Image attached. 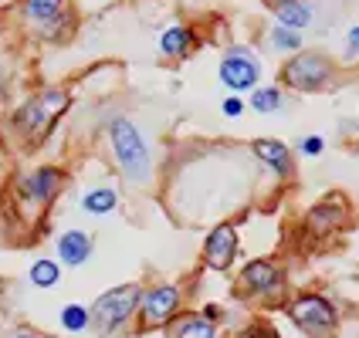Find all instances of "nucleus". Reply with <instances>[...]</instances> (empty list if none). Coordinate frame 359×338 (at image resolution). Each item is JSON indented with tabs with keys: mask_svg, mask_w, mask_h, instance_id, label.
Segmentation results:
<instances>
[{
	"mask_svg": "<svg viewBox=\"0 0 359 338\" xmlns=\"http://www.w3.org/2000/svg\"><path fill=\"white\" fill-rule=\"evenodd\" d=\"M105 142H109V156L116 162L119 176L129 186L142 190L153 183V149L129 115H112L105 122Z\"/></svg>",
	"mask_w": 359,
	"mask_h": 338,
	"instance_id": "1",
	"label": "nucleus"
},
{
	"mask_svg": "<svg viewBox=\"0 0 359 338\" xmlns=\"http://www.w3.org/2000/svg\"><path fill=\"white\" fill-rule=\"evenodd\" d=\"M72 108V92L61 88V85H48L34 95L20 101L11 115V129L18 132L24 142L31 146H41V142L51 136V129L58 125V119Z\"/></svg>",
	"mask_w": 359,
	"mask_h": 338,
	"instance_id": "2",
	"label": "nucleus"
},
{
	"mask_svg": "<svg viewBox=\"0 0 359 338\" xmlns=\"http://www.w3.org/2000/svg\"><path fill=\"white\" fill-rule=\"evenodd\" d=\"M140 295H142L140 281H122V284L105 288L99 298L88 304L92 332L99 338H116L126 328H133L136 325V311H140Z\"/></svg>",
	"mask_w": 359,
	"mask_h": 338,
	"instance_id": "3",
	"label": "nucleus"
},
{
	"mask_svg": "<svg viewBox=\"0 0 359 338\" xmlns=\"http://www.w3.org/2000/svg\"><path fill=\"white\" fill-rule=\"evenodd\" d=\"M65 183H68V173L61 166H51V162L34 166L14 179V203L24 217H41L61 197Z\"/></svg>",
	"mask_w": 359,
	"mask_h": 338,
	"instance_id": "4",
	"label": "nucleus"
},
{
	"mask_svg": "<svg viewBox=\"0 0 359 338\" xmlns=\"http://www.w3.org/2000/svg\"><path fill=\"white\" fill-rule=\"evenodd\" d=\"M187 311V291L177 281H156V284H142L140 311H136V332H163L173 318Z\"/></svg>",
	"mask_w": 359,
	"mask_h": 338,
	"instance_id": "5",
	"label": "nucleus"
},
{
	"mask_svg": "<svg viewBox=\"0 0 359 338\" xmlns=\"http://www.w3.org/2000/svg\"><path fill=\"white\" fill-rule=\"evenodd\" d=\"M288 315H292V321H295L309 338H332V332L339 328V311H336V304L325 301L322 295H316V291L292 298Z\"/></svg>",
	"mask_w": 359,
	"mask_h": 338,
	"instance_id": "6",
	"label": "nucleus"
},
{
	"mask_svg": "<svg viewBox=\"0 0 359 338\" xmlns=\"http://www.w3.org/2000/svg\"><path fill=\"white\" fill-rule=\"evenodd\" d=\"M332 75H336V68L322 51H299L281 68V81L295 92H322L332 81Z\"/></svg>",
	"mask_w": 359,
	"mask_h": 338,
	"instance_id": "7",
	"label": "nucleus"
},
{
	"mask_svg": "<svg viewBox=\"0 0 359 338\" xmlns=\"http://www.w3.org/2000/svg\"><path fill=\"white\" fill-rule=\"evenodd\" d=\"M241 258V234L238 227L231 223V220H224V223H214L210 230H207V237L200 244V264L207 267V271H214V274H227Z\"/></svg>",
	"mask_w": 359,
	"mask_h": 338,
	"instance_id": "8",
	"label": "nucleus"
},
{
	"mask_svg": "<svg viewBox=\"0 0 359 338\" xmlns=\"http://www.w3.org/2000/svg\"><path fill=\"white\" fill-rule=\"evenodd\" d=\"M217 78H220V85H224L231 95L251 92V88H258V81H261V61L255 58V51H251V48H244V44H231V48L224 51L220 64H217Z\"/></svg>",
	"mask_w": 359,
	"mask_h": 338,
	"instance_id": "9",
	"label": "nucleus"
},
{
	"mask_svg": "<svg viewBox=\"0 0 359 338\" xmlns=\"http://www.w3.org/2000/svg\"><path fill=\"white\" fill-rule=\"evenodd\" d=\"M238 291L248 295V298H261V301L275 298L281 291V267L268 258L248 260L238 274Z\"/></svg>",
	"mask_w": 359,
	"mask_h": 338,
	"instance_id": "10",
	"label": "nucleus"
},
{
	"mask_svg": "<svg viewBox=\"0 0 359 338\" xmlns=\"http://www.w3.org/2000/svg\"><path fill=\"white\" fill-rule=\"evenodd\" d=\"M92 254H95V237L88 230H81V227H68V230H61L55 237V260L61 267L79 271V267H85L92 260Z\"/></svg>",
	"mask_w": 359,
	"mask_h": 338,
	"instance_id": "11",
	"label": "nucleus"
},
{
	"mask_svg": "<svg viewBox=\"0 0 359 338\" xmlns=\"http://www.w3.org/2000/svg\"><path fill=\"white\" fill-rule=\"evenodd\" d=\"M194 48H197V31H194L190 24H170L160 38H156V51H160L166 61L190 58Z\"/></svg>",
	"mask_w": 359,
	"mask_h": 338,
	"instance_id": "12",
	"label": "nucleus"
},
{
	"mask_svg": "<svg viewBox=\"0 0 359 338\" xmlns=\"http://www.w3.org/2000/svg\"><path fill=\"white\" fill-rule=\"evenodd\" d=\"M119 190L116 186H88L85 193L79 197V210L85 213V217H112L116 210H119Z\"/></svg>",
	"mask_w": 359,
	"mask_h": 338,
	"instance_id": "13",
	"label": "nucleus"
},
{
	"mask_svg": "<svg viewBox=\"0 0 359 338\" xmlns=\"http://www.w3.org/2000/svg\"><path fill=\"white\" fill-rule=\"evenodd\" d=\"M163 332H166V338H220V325L207 321L200 311H183Z\"/></svg>",
	"mask_w": 359,
	"mask_h": 338,
	"instance_id": "14",
	"label": "nucleus"
},
{
	"mask_svg": "<svg viewBox=\"0 0 359 338\" xmlns=\"http://www.w3.org/2000/svg\"><path fill=\"white\" fill-rule=\"evenodd\" d=\"M251 153L258 156L275 176H281V179H288L292 176V149L285 146V142H278V139H255L251 142Z\"/></svg>",
	"mask_w": 359,
	"mask_h": 338,
	"instance_id": "15",
	"label": "nucleus"
},
{
	"mask_svg": "<svg viewBox=\"0 0 359 338\" xmlns=\"http://www.w3.org/2000/svg\"><path fill=\"white\" fill-rule=\"evenodd\" d=\"M65 7H68V0H20V17L38 31L44 24H51L55 17H61Z\"/></svg>",
	"mask_w": 359,
	"mask_h": 338,
	"instance_id": "16",
	"label": "nucleus"
},
{
	"mask_svg": "<svg viewBox=\"0 0 359 338\" xmlns=\"http://www.w3.org/2000/svg\"><path fill=\"white\" fill-rule=\"evenodd\" d=\"M61 274H65V267L55 258H34L27 267V284L38 291H55L61 284Z\"/></svg>",
	"mask_w": 359,
	"mask_h": 338,
	"instance_id": "17",
	"label": "nucleus"
},
{
	"mask_svg": "<svg viewBox=\"0 0 359 338\" xmlns=\"http://www.w3.org/2000/svg\"><path fill=\"white\" fill-rule=\"evenodd\" d=\"M58 325L65 335H85V332H92V311H88V304H81V301H68V304H61L58 311Z\"/></svg>",
	"mask_w": 359,
	"mask_h": 338,
	"instance_id": "18",
	"label": "nucleus"
},
{
	"mask_svg": "<svg viewBox=\"0 0 359 338\" xmlns=\"http://www.w3.org/2000/svg\"><path fill=\"white\" fill-rule=\"evenodd\" d=\"M271 10H275L281 27H288V31H302L312 24V7L305 0H278Z\"/></svg>",
	"mask_w": 359,
	"mask_h": 338,
	"instance_id": "19",
	"label": "nucleus"
},
{
	"mask_svg": "<svg viewBox=\"0 0 359 338\" xmlns=\"http://www.w3.org/2000/svg\"><path fill=\"white\" fill-rule=\"evenodd\" d=\"M75 24H79L75 10H68V7H65V14H61V17H55L51 24L38 27V38L44 41V44H65V41L75 34Z\"/></svg>",
	"mask_w": 359,
	"mask_h": 338,
	"instance_id": "20",
	"label": "nucleus"
},
{
	"mask_svg": "<svg viewBox=\"0 0 359 338\" xmlns=\"http://www.w3.org/2000/svg\"><path fill=\"white\" fill-rule=\"evenodd\" d=\"M281 101H285V95H281V88H275V85H258V88H251V108L258 112V115H268V112H278Z\"/></svg>",
	"mask_w": 359,
	"mask_h": 338,
	"instance_id": "21",
	"label": "nucleus"
},
{
	"mask_svg": "<svg viewBox=\"0 0 359 338\" xmlns=\"http://www.w3.org/2000/svg\"><path fill=\"white\" fill-rule=\"evenodd\" d=\"M342 220V210L339 206H329V203H322V206H316L312 213H309V227H316L319 234H329V230H336Z\"/></svg>",
	"mask_w": 359,
	"mask_h": 338,
	"instance_id": "22",
	"label": "nucleus"
},
{
	"mask_svg": "<svg viewBox=\"0 0 359 338\" xmlns=\"http://www.w3.org/2000/svg\"><path fill=\"white\" fill-rule=\"evenodd\" d=\"M271 48H275V51H285V55H299L302 51V34L299 31L281 27V24H275V31H271Z\"/></svg>",
	"mask_w": 359,
	"mask_h": 338,
	"instance_id": "23",
	"label": "nucleus"
},
{
	"mask_svg": "<svg viewBox=\"0 0 359 338\" xmlns=\"http://www.w3.org/2000/svg\"><path fill=\"white\" fill-rule=\"evenodd\" d=\"M7 338H58V335L41 332V328H34V325H18V328H11V332H7Z\"/></svg>",
	"mask_w": 359,
	"mask_h": 338,
	"instance_id": "24",
	"label": "nucleus"
},
{
	"mask_svg": "<svg viewBox=\"0 0 359 338\" xmlns=\"http://www.w3.org/2000/svg\"><path fill=\"white\" fill-rule=\"evenodd\" d=\"M241 112H244V99H241V95H227V99L220 101V115H227V119H238Z\"/></svg>",
	"mask_w": 359,
	"mask_h": 338,
	"instance_id": "25",
	"label": "nucleus"
},
{
	"mask_svg": "<svg viewBox=\"0 0 359 338\" xmlns=\"http://www.w3.org/2000/svg\"><path fill=\"white\" fill-rule=\"evenodd\" d=\"M322 149H325V139H322V136H305V139H302V153H305V156H322Z\"/></svg>",
	"mask_w": 359,
	"mask_h": 338,
	"instance_id": "26",
	"label": "nucleus"
},
{
	"mask_svg": "<svg viewBox=\"0 0 359 338\" xmlns=\"http://www.w3.org/2000/svg\"><path fill=\"white\" fill-rule=\"evenodd\" d=\"M234 338H278L271 328H264V325H251V328H244V332H238Z\"/></svg>",
	"mask_w": 359,
	"mask_h": 338,
	"instance_id": "27",
	"label": "nucleus"
},
{
	"mask_svg": "<svg viewBox=\"0 0 359 338\" xmlns=\"http://www.w3.org/2000/svg\"><path fill=\"white\" fill-rule=\"evenodd\" d=\"M197 311L207 321H214V325H220V321H224V308H220V304H203V308H197Z\"/></svg>",
	"mask_w": 359,
	"mask_h": 338,
	"instance_id": "28",
	"label": "nucleus"
},
{
	"mask_svg": "<svg viewBox=\"0 0 359 338\" xmlns=\"http://www.w3.org/2000/svg\"><path fill=\"white\" fill-rule=\"evenodd\" d=\"M346 41H349V44H346V55H349V58H356L359 55V27H349Z\"/></svg>",
	"mask_w": 359,
	"mask_h": 338,
	"instance_id": "29",
	"label": "nucleus"
},
{
	"mask_svg": "<svg viewBox=\"0 0 359 338\" xmlns=\"http://www.w3.org/2000/svg\"><path fill=\"white\" fill-rule=\"evenodd\" d=\"M4 101H7V88L0 85V105H4Z\"/></svg>",
	"mask_w": 359,
	"mask_h": 338,
	"instance_id": "30",
	"label": "nucleus"
},
{
	"mask_svg": "<svg viewBox=\"0 0 359 338\" xmlns=\"http://www.w3.org/2000/svg\"><path fill=\"white\" fill-rule=\"evenodd\" d=\"M0 298H4V281H0Z\"/></svg>",
	"mask_w": 359,
	"mask_h": 338,
	"instance_id": "31",
	"label": "nucleus"
}]
</instances>
